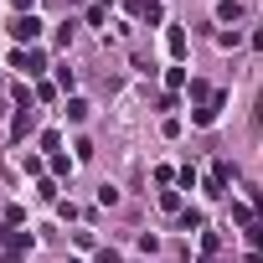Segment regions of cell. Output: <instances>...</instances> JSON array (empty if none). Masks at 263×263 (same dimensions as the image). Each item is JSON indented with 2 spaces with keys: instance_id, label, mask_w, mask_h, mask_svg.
Instances as JSON below:
<instances>
[{
  "instance_id": "3957f363",
  "label": "cell",
  "mask_w": 263,
  "mask_h": 263,
  "mask_svg": "<svg viewBox=\"0 0 263 263\" xmlns=\"http://www.w3.org/2000/svg\"><path fill=\"white\" fill-rule=\"evenodd\" d=\"M31 129H36V114H31V108H21V114L11 119V135H16V140H26Z\"/></svg>"
},
{
  "instance_id": "7a4b0ae2",
  "label": "cell",
  "mask_w": 263,
  "mask_h": 263,
  "mask_svg": "<svg viewBox=\"0 0 263 263\" xmlns=\"http://www.w3.org/2000/svg\"><path fill=\"white\" fill-rule=\"evenodd\" d=\"M11 67H21L26 78H42V67H47V57H42V52H16V57H11Z\"/></svg>"
},
{
  "instance_id": "5b68a950",
  "label": "cell",
  "mask_w": 263,
  "mask_h": 263,
  "mask_svg": "<svg viewBox=\"0 0 263 263\" xmlns=\"http://www.w3.org/2000/svg\"><path fill=\"white\" fill-rule=\"evenodd\" d=\"M165 47H171V57H186V31H171Z\"/></svg>"
},
{
  "instance_id": "8992f818",
  "label": "cell",
  "mask_w": 263,
  "mask_h": 263,
  "mask_svg": "<svg viewBox=\"0 0 263 263\" xmlns=\"http://www.w3.org/2000/svg\"><path fill=\"white\" fill-rule=\"evenodd\" d=\"M67 119L83 124V119H88V103H83V98H67Z\"/></svg>"
},
{
  "instance_id": "52a82bcc",
  "label": "cell",
  "mask_w": 263,
  "mask_h": 263,
  "mask_svg": "<svg viewBox=\"0 0 263 263\" xmlns=\"http://www.w3.org/2000/svg\"><path fill=\"white\" fill-rule=\"evenodd\" d=\"M160 212H181V196L176 191H160Z\"/></svg>"
},
{
  "instance_id": "30bf717a",
  "label": "cell",
  "mask_w": 263,
  "mask_h": 263,
  "mask_svg": "<svg viewBox=\"0 0 263 263\" xmlns=\"http://www.w3.org/2000/svg\"><path fill=\"white\" fill-rule=\"evenodd\" d=\"M11 6H16V11H26V6H31V0H11Z\"/></svg>"
},
{
  "instance_id": "277c9868",
  "label": "cell",
  "mask_w": 263,
  "mask_h": 263,
  "mask_svg": "<svg viewBox=\"0 0 263 263\" xmlns=\"http://www.w3.org/2000/svg\"><path fill=\"white\" fill-rule=\"evenodd\" d=\"M237 16H242L237 0H222V6H217V21H237Z\"/></svg>"
},
{
  "instance_id": "9c48e42d",
  "label": "cell",
  "mask_w": 263,
  "mask_h": 263,
  "mask_svg": "<svg viewBox=\"0 0 263 263\" xmlns=\"http://www.w3.org/2000/svg\"><path fill=\"white\" fill-rule=\"evenodd\" d=\"M98 263H119V253H114V248H103V253H98Z\"/></svg>"
},
{
  "instance_id": "ba28073f",
  "label": "cell",
  "mask_w": 263,
  "mask_h": 263,
  "mask_svg": "<svg viewBox=\"0 0 263 263\" xmlns=\"http://www.w3.org/2000/svg\"><path fill=\"white\" fill-rule=\"evenodd\" d=\"M248 237H253V248H263V222H253V227H248Z\"/></svg>"
},
{
  "instance_id": "6da1fadb",
  "label": "cell",
  "mask_w": 263,
  "mask_h": 263,
  "mask_svg": "<svg viewBox=\"0 0 263 263\" xmlns=\"http://www.w3.org/2000/svg\"><path fill=\"white\" fill-rule=\"evenodd\" d=\"M11 36H16V42H36V36H42V21L26 11V16H16V21H11Z\"/></svg>"
}]
</instances>
